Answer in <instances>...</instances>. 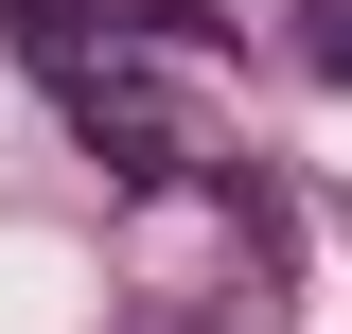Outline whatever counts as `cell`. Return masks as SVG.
Here are the masks:
<instances>
[{
	"label": "cell",
	"mask_w": 352,
	"mask_h": 334,
	"mask_svg": "<svg viewBox=\"0 0 352 334\" xmlns=\"http://www.w3.org/2000/svg\"><path fill=\"white\" fill-rule=\"evenodd\" d=\"M53 106H71V141H88L106 176H124V194H159V176H176V124H159V88L88 71V53H53Z\"/></svg>",
	"instance_id": "1"
},
{
	"label": "cell",
	"mask_w": 352,
	"mask_h": 334,
	"mask_svg": "<svg viewBox=\"0 0 352 334\" xmlns=\"http://www.w3.org/2000/svg\"><path fill=\"white\" fill-rule=\"evenodd\" d=\"M88 36H176V53H194V36H229V18H212V0H88Z\"/></svg>",
	"instance_id": "2"
}]
</instances>
